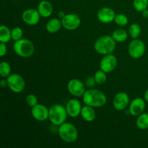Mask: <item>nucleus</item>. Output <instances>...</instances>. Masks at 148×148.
I'll list each match as a JSON object with an SVG mask.
<instances>
[{"label":"nucleus","mask_w":148,"mask_h":148,"mask_svg":"<svg viewBox=\"0 0 148 148\" xmlns=\"http://www.w3.org/2000/svg\"><path fill=\"white\" fill-rule=\"evenodd\" d=\"M82 101L85 105L93 108H99L106 103L107 98L106 94L102 91L90 88L85 91L82 96Z\"/></svg>","instance_id":"1"},{"label":"nucleus","mask_w":148,"mask_h":148,"mask_svg":"<svg viewBox=\"0 0 148 148\" xmlns=\"http://www.w3.org/2000/svg\"><path fill=\"white\" fill-rule=\"evenodd\" d=\"M116 42L113 38L112 36L108 35L98 38L94 43V49L101 55H107L112 53L116 47Z\"/></svg>","instance_id":"2"},{"label":"nucleus","mask_w":148,"mask_h":148,"mask_svg":"<svg viewBox=\"0 0 148 148\" xmlns=\"http://www.w3.org/2000/svg\"><path fill=\"white\" fill-rule=\"evenodd\" d=\"M57 132L61 140L66 143H75L78 138L77 129L70 122H64L59 126Z\"/></svg>","instance_id":"3"},{"label":"nucleus","mask_w":148,"mask_h":148,"mask_svg":"<svg viewBox=\"0 0 148 148\" xmlns=\"http://www.w3.org/2000/svg\"><path fill=\"white\" fill-rule=\"evenodd\" d=\"M67 116L66 108L61 104H54L49 108V119L53 125L59 127L66 122Z\"/></svg>","instance_id":"4"},{"label":"nucleus","mask_w":148,"mask_h":148,"mask_svg":"<svg viewBox=\"0 0 148 148\" xmlns=\"http://www.w3.org/2000/svg\"><path fill=\"white\" fill-rule=\"evenodd\" d=\"M13 50L16 54L22 58H29L34 53L35 46L32 41L26 38L14 41Z\"/></svg>","instance_id":"5"},{"label":"nucleus","mask_w":148,"mask_h":148,"mask_svg":"<svg viewBox=\"0 0 148 148\" xmlns=\"http://www.w3.org/2000/svg\"><path fill=\"white\" fill-rule=\"evenodd\" d=\"M7 87L14 93H20L25 88V81L24 78L17 73H12L7 78Z\"/></svg>","instance_id":"6"},{"label":"nucleus","mask_w":148,"mask_h":148,"mask_svg":"<svg viewBox=\"0 0 148 148\" xmlns=\"http://www.w3.org/2000/svg\"><path fill=\"white\" fill-rule=\"evenodd\" d=\"M145 44L142 40L138 38L133 39L128 46L129 55L134 59H140L145 53Z\"/></svg>","instance_id":"7"},{"label":"nucleus","mask_w":148,"mask_h":148,"mask_svg":"<svg viewBox=\"0 0 148 148\" xmlns=\"http://www.w3.org/2000/svg\"><path fill=\"white\" fill-rule=\"evenodd\" d=\"M62 20V27L66 30H75L81 25V18L75 13L66 14Z\"/></svg>","instance_id":"8"},{"label":"nucleus","mask_w":148,"mask_h":148,"mask_svg":"<svg viewBox=\"0 0 148 148\" xmlns=\"http://www.w3.org/2000/svg\"><path fill=\"white\" fill-rule=\"evenodd\" d=\"M68 92L73 96L79 98L83 96L86 91V85L78 79H72L67 83Z\"/></svg>","instance_id":"9"},{"label":"nucleus","mask_w":148,"mask_h":148,"mask_svg":"<svg viewBox=\"0 0 148 148\" xmlns=\"http://www.w3.org/2000/svg\"><path fill=\"white\" fill-rule=\"evenodd\" d=\"M117 63L116 57L112 53L104 55L100 62V69L106 73H111L116 68Z\"/></svg>","instance_id":"10"},{"label":"nucleus","mask_w":148,"mask_h":148,"mask_svg":"<svg viewBox=\"0 0 148 148\" xmlns=\"http://www.w3.org/2000/svg\"><path fill=\"white\" fill-rule=\"evenodd\" d=\"M40 15L38 10L26 9L22 14V20L27 25H36L40 21Z\"/></svg>","instance_id":"11"},{"label":"nucleus","mask_w":148,"mask_h":148,"mask_svg":"<svg viewBox=\"0 0 148 148\" xmlns=\"http://www.w3.org/2000/svg\"><path fill=\"white\" fill-rule=\"evenodd\" d=\"M130 103V96L125 92H119L114 96L113 100V106L117 111L126 109Z\"/></svg>","instance_id":"12"},{"label":"nucleus","mask_w":148,"mask_h":148,"mask_svg":"<svg viewBox=\"0 0 148 148\" xmlns=\"http://www.w3.org/2000/svg\"><path fill=\"white\" fill-rule=\"evenodd\" d=\"M146 107V101L141 98H136L130 101L129 105V112L132 116H138L144 113Z\"/></svg>","instance_id":"13"},{"label":"nucleus","mask_w":148,"mask_h":148,"mask_svg":"<svg viewBox=\"0 0 148 148\" xmlns=\"http://www.w3.org/2000/svg\"><path fill=\"white\" fill-rule=\"evenodd\" d=\"M32 116L38 121H45L49 119V108L43 104L38 103L31 108Z\"/></svg>","instance_id":"14"},{"label":"nucleus","mask_w":148,"mask_h":148,"mask_svg":"<svg viewBox=\"0 0 148 148\" xmlns=\"http://www.w3.org/2000/svg\"><path fill=\"white\" fill-rule=\"evenodd\" d=\"M116 17L115 11L112 8L104 7L100 9L97 13V18L101 23L108 24L114 21Z\"/></svg>","instance_id":"15"},{"label":"nucleus","mask_w":148,"mask_h":148,"mask_svg":"<svg viewBox=\"0 0 148 148\" xmlns=\"http://www.w3.org/2000/svg\"><path fill=\"white\" fill-rule=\"evenodd\" d=\"M65 108L69 116L72 118H76L80 115L82 106L79 100L76 98H72L66 103Z\"/></svg>","instance_id":"16"},{"label":"nucleus","mask_w":148,"mask_h":148,"mask_svg":"<svg viewBox=\"0 0 148 148\" xmlns=\"http://www.w3.org/2000/svg\"><path fill=\"white\" fill-rule=\"evenodd\" d=\"M37 10L40 17L47 18L51 17L53 11V7L51 3L47 0H43L38 4Z\"/></svg>","instance_id":"17"},{"label":"nucleus","mask_w":148,"mask_h":148,"mask_svg":"<svg viewBox=\"0 0 148 148\" xmlns=\"http://www.w3.org/2000/svg\"><path fill=\"white\" fill-rule=\"evenodd\" d=\"M80 116L84 121H87V122H92L95 119L96 113H95L93 107L85 105L84 106H82Z\"/></svg>","instance_id":"18"},{"label":"nucleus","mask_w":148,"mask_h":148,"mask_svg":"<svg viewBox=\"0 0 148 148\" xmlns=\"http://www.w3.org/2000/svg\"><path fill=\"white\" fill-rule=\"evenodd\" d=\"M62 27V20L59 18H52L46 23V29L49 33H56Z\"/></svg>","instance_id":"19"},{"label":"nucleus","mask_w":148,"mask_h":148,"mask_svg":"<svg viewBox=\"0 0 148 148\" xmlns=\"http://www.w3.org/2000/svg\"><path fill=\"white\" fill-rule=\"evenodd\" d=\"M11 39V30L7 26L4 25L0 26V42L7 43L10 41Z\"/></svg>","instance_id":"20"},{"label":"nucleus","mask_w":148,"mask_h":148,"mask_svg":"<svg viewBox=\"0 0 148 148\" xmlns=\"http://www.w3.org/2000/svg\"><path fill=\"white\" fill-rule=\"evenodd\" d=\"M136 126L141 130L148 129V113H143L137 116L136 120Z\"/></svg>","instance_id":"21"},{"label":"nucleus","mask_w":148,"mask_h":148,"mask_svg":"<svg viewBox=\"0 0 148 148\" xmlns=\"http://www.w3.org/2000/svg\"><path fill=\"white\" fill-rule=\"evenodd\" d=\"M112 37L117 43H123L128 38V33L122 28L117 29L114 31Z\"/></svg>","instance_id":"22"},{"label":"nucleus","mask_w":148,"mask_h":148,"mask_svg":"<svg viewBox=\"0 0 148 148\" xmlns=\"http://www.w3.org/2000/svg\"><path fill=\"white\" fill-rule=\"evenodd\" d=\"M141 31L142 29L140 25L137 23H133L129 27L128 33L132 38L135 39L138 38L139 36L141 34Z\"/></svg>","instance_id":"23"},{"label":"nucleus","mask_w":148,"mask_h":148,"mask_svg":"<svg viewBox=\"0 0 148 148\" xmlns=\"http://www.w3.org/2000/svg\"><path fill=\"white\" fill-rule=\"evenodd\" d=\"M12 74V68L7 62H1L0 64V76L7 78Z\"/></svg>","instance_id":"24"},{"label":"nucleus","mask_w":148,"mask_h":148,"mask_svg":"<svg viewBox=\"0 0 148 148\" xmlns=\"http://www.w3.org/2000/svg\"><path fill=\"white\" fill-rule=\"evenodd\" d=\"M133 7L136 11L142 12L148 7V0H133Z\"/></svg>","instance_id":"25"},{"label":"nucleus","mask_w":148,"mask_h":148,"mask_svg":"<svg viewBox=\"0 0 148 148\" xmlns=\"http://www.w3.org/2000/svg\"><path fill=\"white\" fill-rule=\"evenodd\" d=\"M107 73L101 70V69L99 70L96 71L94 75V78H95V81H96L97 84L98 85H103L105 83L107 80Z\"/></svg>","instance_id":"26"},{"label":"nucleus","mask_w":148,"mask_h":148,"mask_svg":"<svg viewBox=\"0 0 148 148\" xmlns=\"http://www.w3.org/2000/svg\"><path fill=\"white\" fill-rule=\"evenodd\" d=\"M114 22H115V23L117 25L123 27V26H125L128 24L129 19L126 14H122V13H119V14H116Z\"/></svg>","instance_id":"27"},{"label":"nucleus","mask_w":148,"mask_h":148,"mask_svg":"<svg viewBox=\"0 0 148 148\" xmlns=\"http://www.w3.org/2000/svg\"><path fill=\"white\" fill-rule=\"evenodd\" d=\"M12 39L14 41L20 40L23 37V30L20 27H14L11 30Z\"/></svg>","instance_id":"28"},{"label":"nucleus","mask_w":148,"mask_h":148,"mask_svg":"<svg viewBox=\"0 0 148 148\" xmlns=\"http://www.w3.org/2000/svg\"><path fill=\"white\" fill-rule=\"evenodd\" d=\"M25 101L27 105L28 106L31 107V108L38 103V100L37 96L34 95V94H29V95H27V97H26Z\"/></svg>","instance_id":"29"},{"label":"nucleus","mask_w":148,"mask_h":148,"mask_svg":"<svg viewBox=\"0 0 148 148\" xmlns=\"http://www.w3.org/2000/svg\"><path fill=\"white\" fill-rule=\"evenodd\" d=\"M85 85L86 87L88 88H92L95 85V84H97L96 81H95L94 77H88L86 79V82H85Z\"/></svg>","instance_id":"30"},{"label":"nucleus","mask_w":148,"mask_h":148,"mask_svg":"<svg viewBox=\"0 0 148 148\" xmlns=\"http://www.w3.org/2000/svg\"><path fill=\"white\" fill-rule=\"evenodd\" d=\"M7 53V46L6 43H0V56L3 57L5 56Z\"/></svg>","instance_id":"31"},{"label":"nucleus","mask_w":148,"mask_h":148,"mask_svg":"<svg viewBox=\"0 0 148 148\" xmlns=\"http://www.w3.org/2000/svg\"><path fill=\"white\" fill-rule=\"evenodd\" d=\"M7 85H7V78H4V79H2L1 81H0V86H1L2 88H6Z\"/></svg>","instance_id":"32"},{"label":"nucleus","mask_w":148,"mask_h":148,"mask_svg":"<svg viewBox=\"0 0 148 148\" xmlns=\"http://www.w3.org/2000/svg\"><path fill=\"white\" fill-rule=\"evenodd\" d=\"M142 14H143V17L145 18H148V10L146 9L144 11L142 12Z\"/></svg>","instance_id":"33"},{"label":"nucleus","mask_w":148,"mask_h":148,"mask_svg":"<svg viewBox=\"0 0 148 148\" xmlns=\"http://www.w3.org/2000/svg\"><path fill=\"white\" fill-rule=\"evenodd\" d=\"M144 99L145 100L146 103H148V89L145 92V95H144Z\"/></svg>","instance_id":"34"},{"label":"nucleus","mask_w":148,"mask_h":148,"mask_svg":"<svg viewBox=\"0 0 148 148\" xmlns=\"http://www.w3.org/2000/svg\"><path fill=\"white\" fill-rule=\"evenodd\" d=\"M65 14H65V13L64 12L60 11V12H59V17H61V19H62V18H63L64 17Z\"/></svg>","instance_id":"35"}]
</instances>
